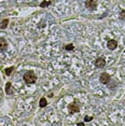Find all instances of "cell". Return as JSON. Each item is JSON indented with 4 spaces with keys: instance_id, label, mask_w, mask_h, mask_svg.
Masks as SVG:
<instances>
[{
    "instance_id": "5bb4252c",
    "label": "cell",
    "mask_w": 125,
    "mask_h": 126,
    "mask_svg": "<svg viewBox=\"0 0 125 126\" xmlns=\"http://www.w3.org/2000/svg\"><path fill=\"white\" fill-rule=\"evenodd\" d=\"M120 18L123 19V21H125V10L121 11V13H120Z\"/></svg>"
},
{
    "instance_id": "7a4b0ae2",
    "label": "cell",
    "mask_w": 125,
    "mask_h": 126,
    "mask_svg": "<svg viewBox=\"0 0 125 126\" xmlns=\"http://www.w3.org/2000/svg\"><path fill=\"white\" fill-rule=\"evenodd\" d=\"M68 109H69V113H70V114L77 113V112H79V111H80V104H79V101L75 100L72 104L69 105Z\"/></svg>"
},
{
    "instance_id": "3957f363",
    "label": "cell",
    "mask_w": 125,
    "mask_h": 126,
    "mask_svg": "<svg viewBox=\"0 0 125 126\" xmlns=\"http://www.w3.org/2000/svg\"><path fill=\"white\" fill-rule=\"evenodd\" d=\"M85 7L89 10H95L97 8V1L96 0H86L85 1Z\"/></svg>"
},
{
    "instance_id": "9a60e30c",
    "label": "cell",
    "mask_w": 125,
    "mask_h": 126,
    "mask_svg": "<svg viewBox=\"0 0 125 126\" xmlns=\"http://www.w3.org/2000/svg\"><path fill=\"white\" fill-rule=\"evenodd\" d=\"M93 120V116H89V115H86L84 117V122H90V121H92Z\"/></svg>"
},
{
    "instance_id": "8fae6325",
    "label": "cell",
    "mask_w": 125,
    "mask_h": 126,
    "mask_svg": "<svg viewBox=\"0 0 125 126\" xmlns=\"http://www.w3.org/2000/svg\"><path fill=\"white\" fill-rule=\"evenodd\" d=\"M14 67H9V68H5L4 69V74L5 76H11V73L13 72Z\"/></svg>"
},
{
    "instance_id": "4fadbf2b",
    "label": "cell",
    "mask_w": 125,
    "mask_h": 126,
    "mask_svg": "<svg viewBox=\"0 0 125 126\" xmlns=\"http://www.w3.org/2000/svg\"><path fill=\"white\" fill-rule=\"evenodd\" d=\"M50 4H51V1H42L40 3V7L41 8H45V7H47V5H50Z\"/></svg>"
},
{
    "instance_id": "8992f818",
    "label": "cell",
    "mask_w": 125,
    "mask_h": 126,
    "mask_svg": "<svg viewBox=\"0 0 125 126\" xmlns=\"http://www.w3.org/2000/svg\"><path fill=\"white\" fill-rule=\"evenodd\" d=\"M95 66H96L97 68H104L105 66H106V61H105L104 57H99V58L96 59Z\"/></svg>"
},
{
    "instance_id": "6da1fadb",
    "label": "cell",
    "mask_w": 125,
    "mask_h": 126,
    "mask_svg": "<svg viewBox=\"0 0 125 126\" xmlns=\"http://www.w3.org/2000/svg\"><path fill=\"white\" fill-rule=\"evenodd\" d=\"M23 79H24L26 84H33V83H36V81H37V76L32 71H27V72H25Z\"/></svg>"
},
{
    "instance_id": "52a82bcc",
    "label": "cell",
    "mask_w": 125,
    "mask_h": 126,
    "mask_svg": "<svg viewBox=\"0 0 125 126\" xmlns=\"http://www.w3.org/2000/svg\"><path fill=\"white\" fill-rule=\"evenodd\" d=\"M8 48V42L5 41L4 38H0V51L3 52Z\"/></svg>"
},
{
    "instance_id": "7c38bea8",
    "label": "cell",
    "mask_w": 125,
    "mask_h": 126,
    "mask_svg": "<svg viewBox=\"0 0 125 126\" xmlns=\"http://www.w3.org/2000/svg\"><path fill=\"white\" fill-rule=\"evenodd\" d=\"M64 48H65V50H66V51H73V50H75V45L70 43V44L65 45V47H64Z\"/></svg>"
},
{
    "instance_id": "277c9868",
    "label": "cell",
    "mask_w": 125,
    "mask_h": 126,
    "mask_svg": "<svg viewBox=\"0 0 125 126\" xmlns=\"http://www.w3.org/2000/svg\"><path fill=\"white\" fill-rule=\"evenodd\" d=\"M110 80H111V77H110L107 72H103L100 74V78H99L100 83H103V84H108V83L110 82Z\"/></svg>"
},
{
    "instance_id": "30bf717a",
    "label": "cell",
    "mask_w": 125,
    "mask_h": 126,
    "mask_svg": "<svg viewBox=\"0 0 125 126\" xmlns=\"http://www.w3.org/2000/svg\"><path fill=\"white\" fill-rule=\"evenodd\" d=\"M47 105V99H45L44 97H42V98L40 99V102H39V106H40V108H44Z\"/></svg>"
},
{
    "instance_id": "2e32d148",
    "label": "cell",
    "mask_w": 125,
    "mask_h": 126,
    "mask_svg": "<svg viewBox=\"0 0 125 126\" xmlns=\"http://www.w3.org/2000/svg\"><path fill=\"white\" fill-rule=\"evenodd\" d=\"M78 126H84V123H78Z\"/></svg>"
},
{
    "instance_id": "ba28073f",
    "label": "cell",
    "mask_w": 125,
    "mask_h": 126,
    "mask_svg": "<svg viewBox=\"0 0 125 126\" xmlns=\"http://www.w3.org/2000/svg\"><path fill=\"white\" fill-rule=\"evenodd\" d=\"M5 93L9 94V95L14 93V88L12 86V84H11V82H8L7 84H5Z\"/></svg>"
},
{
    "instance_id": "5b68a950",
    "label": "cell",
    "mask_w": 125,
    "mask_h": 126,
    "mask_svg": "<svg viewBox=\"0 0 125 126\" xmlns=\"http://www.w3.org/2000/svg\"><path fill=\"white\" fill-rule=\"evenodd\" d=\"M107 47L108 48H109L110 51H114L116 47H118V42L115 41V40H108V42H107Z\"/></svg>"
},
{
    "instance_id": "9c48e42d",
    "label": "cell",
    "mask_w": 125,
    "mask_h": 126,
    "mask_svg": "<svg viewBox=\"0 0 125 126\" xmlns=\"http://www.w3.org/2000/svg\"><path fill=\"white\" fill-rule=\"evenodd\" d=\"M8 24H9V18H4L3 21L0 23V28L1 29H5L8 27Z\"/></svg>"
}]
</instances>
